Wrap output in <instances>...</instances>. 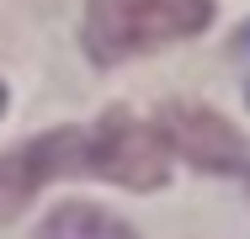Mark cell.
<instances>
[{
    "mask_svg": "<svg viewBox=\"0 0 250 239\" xmlns=\"http://www.w3.org/2000/svg\"><path fill=\"white\" fill-rule=\"evenodd\" d=\"M101 176L133 191H154L170 176V143L160 128L128 117L123 106L101 112L91 128H59L0 154V223H11L48 181Z\"/></svg>",
    "mask_w": 250,
    "mask_h": 239,
    "instance_id": "obj_1",
    "label": "cell"
},
{
    "mask_svg": "<svg viewBox=\"0 0 250 239\" xmlns=\"http://www.w3.org/2000/svg\"><path fill=\"white\" fill-rule=\"evenodd\" d=\"M213 21V0H85V53L123 64L133 53L192 38Z\"/></svg>",
    "mask_w": 250,
    "mask_h": 239,
    "instance_id": "obj_2",
    "label": "cell"
},
{
    "mask_svg": "<svg viewBox=\"0 0 250 239\" xmlns=\"http://www.w3.org/2000/svg\"><path fill=\"white\" fill-rule=\"evenodd\" d=\"M160 133L170 143V154H187L208 176H234L250 181V143L208 106H165L160 112Z\"/></svg>",
    "mask_w": 250,
    "mask_h": 239,
    "instance_id": "obj_3",
    "label": "cell"
},
{
    "mask_svg": "<svg viewBox=\"0 0 250 239\" xmlns=\"http://www.w3.org/2000/svg\"><path fill=\"white\" fill-rule=\"evenodd\" d=\"M38 239H139V234H133L123 218L91 207V202H64V207L48 213V223H43Z\"/></svg>",
    "mask_w": 250,
    "mask_h": 239,
    "instance_id": "obj_4",
    "label": "cell"
},
{
    "mask_svg": "<svg viewBox=\"0 0 250 239\" xmlns=\"http://www.w3.org/2000/svg\"><path fill=\"white\" fill-rule=\"evenodd\" d=\"M234 53H240V59H245V64H250V21H245V27H240V32H234ZM250 96V91H245Z\"/></svg>",
    "mask_w": 250,
    "mask_h": 239,
    "instance_id": "obj_5",
    "label": "cell"
},
{
    "mask_svg": "<svg viewBox=\"0 0 250 239\" xmlns=\"http://www.w3.org/2000/svg\"><path fill=\"white\" fill-rule=\"evenodd\" d=\"M0 106H5V91H0Z\"/></svg>",
    "mask_w": 250,
    "mask_h": 239,
    "instance_id": "obj_6",
    "label": "cell"
}]
</instances>
